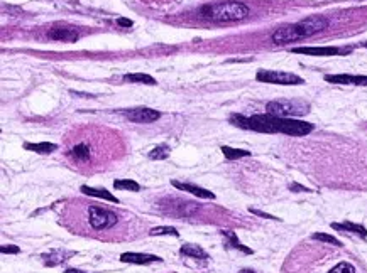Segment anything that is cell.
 I'll return each instance as SVG.
<instances>
[{
  "label": "cell",
  "mask_w": 367,
  "mask_h": 273,
  "mask_svg": "<svg viewBox=\"0 0 367 273\" xmlns=\"http://www.w3.org/2000/svg\"><path fill=\"white\" fill-rule=\"evenodd\" d=\"M230 123L239 126V128L261 131V133H284L291 136H303L313 131V125L303 120L295 118H281L274 115H254V116H242L232 115Z\"/></svg>",
  "instance_id": "cell-1"
},
{
  "label": "cell",
  "mask_w": 367,
  "mask_h": 273,
  "mask_svg": "<svg viewBox=\"0 0 367 273\" xmlns=\"http://www.w3.org/2000/svg\"><path fill=\"white\" fill-rule=\"evenodd\" d=\"M200 14L212 22H237L249 15V7L242 2H215L200 9Z\"/></svg>",
  "instance_id": "cell-2"
},
{
  "label": "cell",
  "mask_w": 367,
  "mask_h": 273,
  "mask_svg": "<svg viewBox=\"0 0 367 273\" xmlns=\"http://www.w3.org/2000/svg\"><path fill=\"white\" fill-rule=\"evenodd\" d=\"M269 115L289 118V116H303L310 111V105L301 100H274L266 105Z\"/></svg>",
  "instance_id": "cell-3"
},
{
  "label": "cell",
  "mask_w": 367,
  "mask_h": 273,
  "mask_svg": "<svg viewBox=\"0 0 367 273\" xmlns=\"http://www.w3.org/2000/svg\"><path fill=\"white\" fill-rule=\"evenodd\" d=\"M88 224L95 231H105V230H112L117 226L119 216L114 211L107 209V207H100V206H88Z\"/></svg>",
  "instance_id": "cell-4"
},
{
  "label": "cell",
  "mask_w": 367,
  "mask_h": 273,
  "mask_svg": "<svg viewBox=\"0 0 367 273\" xmlns=\"http://www.w3.org/2000/svg\"><path fill=\"white\" fill-rule=\"evenodd\" d=\"M258 81L261 83H269V84H303V78H300L295 73H286V71H273V69H261L258 73Z\"/></svg>",
  "instance_id": "cell-5"
},
{
  "label": "cell",
  "mask_w": 367,
  "mask_h": 273,
  "mask_svg": "<svg viewBox=\"0 0 367 273\" xmlns=\"http://www.w3.org/2000/svg\"><path fill=\"white\" fill-rule=\"evenodd\" d=\"M306 35L301 29V25L296 24H289V25H283V27L276 29L271 39H273L274 44H288V42H295V40L305 39Z\"/></svg>",
  "instance_id": "cell-6"
},
{
  "label": "cell",
  "mask_w": 367,
  "mask_h": 273,
  "mask_svg": "<svg viewBox=\"0 0 367 273\" xmlns=\"http://www.w3.org/2000/svg\"><path fill=\"white\" fill-rule=\"evenodd\" d=\"M122 115L134 123H153L161 116L159 111L153 108H130L124 110Z\"/></svg>",
  "instance_id": "cell-7"
},
{
  "label": "cell",
  "mask_w": 367,
  "mask_h": 273,
  "mask_svg": "<svg viewBox=\"0 0 367 273\" xmlns=\"http://www.w3.org/2000/svg\"><path fill=\"white\" fill-rule=\"evenodd\" d=\"M301 25V29H303V32L306 37H310V35H315L321 32V30H325L328 27V19L321 17V15H311L308 19H303L298 22Z\"/></svg>",
  "instance_id": "cell-8"
},
{
  "label": "cell",
  "mask_w": 367,
  "mask_h": 273,
  "mask_svg": "<svg viewBox=\"0 0 367 273\" xmlns=\"http://www.w3.org/2000/svg\"><path fill=\"white\" fill-rule=\"evenodd\" d=\"M326 83L334 84H354V86H367V76L360 74H326Z\"/></svg>",
  "instance_id": "cell-9"
},
{
  "label": "cell",
  "mask_w": 367,
  "mask_h": 273,
  "mask_svg": "<svg viewBox=\"0 0 367 273\" xmlns=\"http://www.w3.org/2000/svg\"><path fill=\"white\" fill-rule=\"evenodd\" d=\"M350 49H339L334 46H325V48H295L291 53L295 54H306V56H337L342 53H349Z\"/></svg>",
  "instance_id": "cell-10"
},
{
  "label": "cell",
  "mask_w": 367,
  "mask_h": 273,
  "mask_svg": "<svg viewBox=\"0 0 367 273\" xmlns=\"http://www.w3.org/2000/svg\"><path fill=\"white\" fill-rule=\"evenodd\" d=\"M49 39L61 40V42H77L80 39V34L78 30L73 27H59V25H54L53 29H49Z\"/></svg>",
  "instance_id": "cell-11"
},
{
  "label": "cell",
  "mask_w": 367,
  "mask_h": 273,
  "mask_svg": "<svg viewBox=\"0 0 367 273\" xmlns=\"http://www.w3.org/2000/svg\"><path fill=\"white\" fill-rule=\"evenodd\" d=\"M120 261L124 263H134V265H149V263L161 261L159 256L156 255H148V253H122L120 255Z\"/></svg>",
  "instance_id": "cell-12"
},
{
  "label": "cell",
  "mask_w": 367,
  "mask_h": 273,
  "mask_svg": "<svg viewBox=\"0 0 367 273\" xmlns=\"http://www.w3.org/2000/svg\"><path fill=\"white\" fill-rule=\"evenodd\" d=\"M171 184H173L176 189L187 191V192H190V194H193V196H197V197H203V199H215L213 192L203 189V187H197V186H193V184H185V182H178V180H171Z\"/></svg>",
  "instance_id": "cell-13"
},
{
  "label": "cell",
  "mask_w": 367,
  "mask_h": 273,
  "mask_svg": "<svg viewBox=\"0 0 367 273\" xmlns=\"http://www.w3.org/2000/svg\"><path fill=\"white\" fill-rule=\"evenodd\" d=\"M330 226L334 228V230H337V231L354 233V235L360 236V238H365V236H367V230H365L364 226L355 224V222H350V221H345V222H332Z\"/></svg>",
  "instance_id": "cell-14"
},
{
  "label": "cell",
  "mask_w": 367,
  "mask_h": 273,
  "mask_svg": "<svg viewBox=\"0 0 367 273\" xmlns=\"http://www.w3.org/2000/svg\"><path fill=\"white\" fill-rule=\"evenodd\" d=\"M181 256L187 258H195V260H208V255L203 248H200L198 245H183L179 250Z\"/></svg>",
  "instance_id": "cell-15"
},
{
  "label": "cell",
  "mask_w": 367,
  "mask_h": 273,
  "mask_svg": "<svg viewBox=\"0 0 367 273\" xmlns=\"http://www.w3.org/2000/svg\"><path fill=\"white\" fill-rule=\"evenodd\" d=\"M82 192L87 196H93V197H100V199H105V201H110L114 202V204H119V199L115 197L114 194H110L108 191L105 189H95V187H88V186H82Z\"/></svg>",
  "instance_id": "cell-16"
},
{
  "label": "cell",
  "mask_w": 367,
  "mask_h": 273,
  "mask_svg": "<svg viewBox=\"0 0 367 273\" xmlns=\"http://www.w3.org/2000/svg\"><path fill=\"white\" fill-rule=\"evenodd\" d=\"M222 235L225 236V245H227V246H230V248H235V250L244 251L245 255H250V253H252V250H250V248L244 246L242 243L239 241V238H237V235H235L234 231H224Z\"/></svg>",
  "instance_id": "cell-17"
},
{
  "label": "cell",
  "mask_w": 367,
  "mask_h": 273,
  "mask_svg": "<svg viewBox=\"0 0 367 273\" xmlns=\"http://www.w3.org/2000/svg\"><path fill=\"white\" fill-rule=\"evenodd\" d=\"M124 81H127V83H137V84H149V86L156 84V79L153 78V76L144 74V73L124 74Z\"/></svg>",
  "instance_id": "cell-18"
},
{
  "label": "cell",
  "mask_w": 367,
  "mask_h": 273,
  "mask_svg": "<svg viewBox=\"0 0 367 273\" xmlns=\"http://www.w3.org/2000/svg\"><path fill=\"white\" fill-rule=\"evenodd\" d=\"M26 150L36 152V154H51L58 149L56 144H49V142H41V144H26Z\"/></svg>",
  "instance_id": "cell-19"
},
{
  "label": "cell",
  "mask_w": 367,
  "mask_h": 273,
  "mask_svg": "<svg viewBox=\"0 0 367 273\" xmlns=\"http://www.w3.org/2000/svg\"><path fill=\"white\" fill-rule=\"evenodd\" d=\"M69 155L73 157L75 160H88L90 159V147L87 144H78V145H75L71 152H69Z\"/></svg>",
  "instance_id": "cell-20"
},
{
  "label": "cell",
  "mask_w": 367,
  "mask_h": 273,
  "mask_svg": "<svg viewBox=\"0 0 367 273\" xmlns=\"http://www.w3.org/2000/svg\"><path fill=\"white\" fill-rule=\"evenodd\" d=\"M222 152H224L225 159H229V160L242 159V157H249V155H250V152H249V150L232 149V147H229V145H224V147H222Z\"/></svg>",
  "instance_id": "cell-21"
},
{
  "label": "cell",
  "mask_w": 367,
  "mask_h": 273,
  "mask_svg": "<svg viewBox=\"0 0 367 273\" xmlns=\"http://www.w3.org/2000/svg\"><path fill=\"white\" fill-rule=\"evenodd\" d=\"M66 253L64 251H61V250H54V251H49V255H44L43 258H44V263H46V265H49V266H56V265H59V263L61 261H64L66 260Z\"/></svg>",
  "instance_id": "cell-22"
},
{
  "label": "cell",
  "mask_w": 367,
  "mask_h": 273,
  "mask_svg": "<svg viewBox=\"0 0 367 273\" xmlns=\"http://www.w3.org/2000/svg\"><path fill=\"white\" fill-rule=\"evenodd\" d=\"M114 187L119 191H132V192H137L140 189V186L137 184L135 180H130V179H119V180H114Z\"/></svg>",
  "instance_id": "cell-23"
},
{
  "label": "cell",
  "mask_w": 367,
  "mask_h": 273,
  "mask_svg": "<svg viewBox=\"0 0 367 273\" xmlns=\"http://www.w3.org/2000/svg\"><path fill=\"white\" fill-rule=\"evenodd\" d=\"M168 155H169V147L166 145V144L154 147V149L149 152V159H153V160H163V159H168Z\"/></svg>",
  "instance_id": "cell-24"
},
{
  "label": "cell",
  "mask_w": 367,
  "mask_h": 273,
  "mask_svg": "<svg viewBox=\"0 0 367 273\" xmlns=\"http://www.w3.org/2000/svg\"><path fill=\"white\" fill-rule=\"evenodd\" d=\"M151 236H179V233L171 226H156L149 231Z\"/></svg>",
  "instance_id": "cell-25"
},
{
  "label": "cell",
  "mask_w": 367,
  "mask_h": 273,
  "mask_svg": "<svg viewBox=\"0 0 367 273\" xmlns=\"http://www.w3.org/2000/svg\"><path fill=\"white\" fill-rule=\"evenodd\" d=\"M313 240L316 241H321V243H328V245H334V246H342V243L337 240V238L334 236H330V235H323V233H315L313 236Z\"/></svg>",
  "instance_id": "cell-26"
},
{
  "label": "cell",
  "mask_w": 367,
  "mask_h": 273,
  "mask_svg": "<svg viewBox=\"0 0 367 273\" xmlns=\"http://www.w3.org/2000/svg\"><path fill=\"white\" fill-rule=\"evenodd\" d=\"M328 273H355V268L347 261H340L339 265H335Z\"/></svg>",
  "instance_id": "cell-27"
},
{
  "label": "cell",
  "mask_w": 367,
  "mask_h": 273,
  "mask_svg": "<svg viewBox=\"0 0 367 273\" xmlns=\"http://www.w3.org/2000/svg\"><path fill=\"white\" fill-rule=\"evenodd\" d=\"M249 211L252 212V214H255V216H261V217H264V219H274V221H279V217H276V216H271V214H268V212H263V211H259V209H252V207H250Z\"/></svg>",
  "instance_id": "cell-28"
},
{
  "label": "cell",
  "mask_w": 367,
  "mask_h": 273,
  "mask_svg": "<svg viewBox=\"0 0 367 273\" xmlns=\"http://www.w3.org/2000/svg\"><path fill=\"white\" fill-rule=\"evenodd\" d=\"M0 251H2L4 255H7V253H12V255H17V253L21 251V250H19L17 246H2V248H0Z\"/></svg>",
  "instance_id": "cell-29"
},
{
  "label": "cell",
  "mask_w": 367,
  "mask_h": 273,
  "mask_svg": "<svg viewBox=\"0 0 367 273\" xmlns=\"http://www.w3.org/2000/svg\"><path fill=\"white\" fill-rule=\"evenodd\" d=\"M289 189L293 191V192H308V191H310L308 187L300 186V184H296V182H293V184H289Z\"/></svg>",
  "instance_id": "cell-30"
},
{
  "label": "cell",
  "mask_w": 367,
  "mask_h": 273,
  "mask_svg": "<svg viewBox=\"0 0 367 273\" xmlns=\"http://www.w3.org/2000/svg\"><path fill=\"white\" fill-rule=\"evenodd\" d=\"M117 24L122 25V27H132L134 22H132L130 19H124V17H122V19H117Z\"/></svg>",
  "instance_id": "cell-31"
},
{
  "label": "cell",
  "mask_w": 367,
  "mask_h": 273,
  "mask_svg": "<svg viewBox=\"0 0 367 273\" xmlns=\"http://www.w3.org/2000/svg\"><path fill=\"white\" fill-rule=\"evenodd\" d=\"M64 273H82V270H75V268H68Z\"/></svg>",
  "instance_id": "cell-32"
},
{
  "label": "cell",
  "mask_w": 367,
  "mask_h": 273,
  "mask_svg": "<svg viewBox=\"0 0 367 273\" xmlns=\"http://www.w3.org/2000/svg\"><path fill=\"white\" fill-rule=\"evenodd\" d=\"M239 273H255L254 270H249V268H245V270H240Z\"/></svg>",
  "instance_id": "cell-33"
},
{
  "label": "cell",
  "mask_w": 367,
  "mask_h": 273,
  "mask_svg": "<svg viewBox=\"0 0 367 273\" xmlns=\"http://www.w3.org/2000/svg\"><path fill=\"white\" fill-rule=\"evenodd\" d=\"M362 46H364V48H367V40H365V42H362Z\"/></svg>",
  "instance_id": "cell-34"
}]
</instances>
